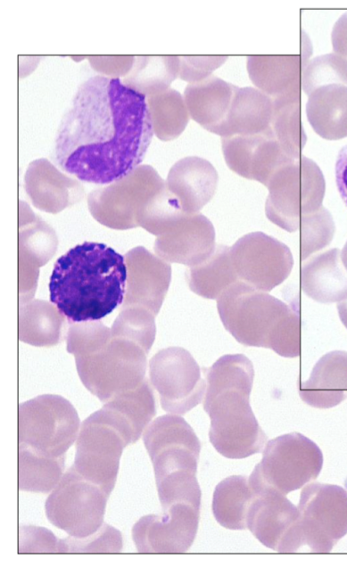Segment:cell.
Here are the masks:
<instances>
[{"label":"cell","instance_id":"1","mask_svg":"<svg viewBox=\"0 0 347 567\" xmlns=\"http://www.w3.org/2000/svg\"><path fill=\"white\" fill-rule=\"evenodd\" d=\"M153 135L146 96L120 78L93 76L79 85L62 118L54 159L80 181L112 184L138 167Z\"/></svg>","mask_w":347,"mask_h":567},{"label":"cell","instance_id":"2","mask_svg":"<svg viewBox=\"0 0 347 567\" xmlns=\"http://www.w3.org/2000/svg\"><path fill=\"white\" fill-rule=\"evenodd\" d=\"M127 280L121 254L104 243L84 242L54 263L50 300L69 324L97 321L122 303Z\"/></svg>","mask_w":347,"mask_h":567},{"label":"cell","instance_id":"3","mask_svg":"<svg viewBox=\"0 0 347 567\" xmlns=\"http://www.w3.org/2000/svg\"><path fill=\"white\" fill-rule=\"evenodd\" d=\"M254 370L243 354L224 355L207 370L203 408L210 441L223 456L239 459L263 451L267 436L250 406Z\"/></svg>","mask_w":347,"mask_h":567},{"label":"cell","instance_id":"4","mask_svg":"<svg viewBox=\"0 0 347 567\" xmlns=\"http://www.w3.org/2000/svg\"><path fill=\"white\" fill-rule=\"evenodd\" d=\"M217 308L224 327L241 344L300 356V315L279 299L238 281L218 298Z\"/></svg>","mask_w":347,"mask_h":567},{"label":"cell","instance_id":"5","mask_svg":"<svg viewBox=\"0 0 347 567\" xmlns=\"http://www.w3.org/2000/svg\"><path fill=\"white\" fill-rule=\"evenodd\" d=\"M67 351L74 355L83 385L103 403L145 379L148 352L136 341L112 334L101 322L78 333Z\"/></svg>","mask_w":347,"mask_h":567},{"label":"cell","instance_id":"6","mask_svg":"<svg viewBox=\"0 0 347 567\" xmlns=\"http://www.w3.org/2000/svg\"><path fill=\"white\" fill-rule=\"evenodd\" d=\"M131 443H135V440L127 423L103 406L81 423L71 466L110 497L122 451Z\"/></svg>","mask_w":347,"mask_h":567},{"label":"cell","instance_id":"7","mask_svg":"<svg viewBox=\"0 0 347 567\" xmlns=\"http://www.w3.org/2000/svg\"><path fill=\"white\" fill-rule=\"evenodd\" d=\"M267 218L290 233L300 229L302 218L322 207L325 179L318 166L302 155L280 167L267 186Z\"/></svg>","mask_w":347,"mask_h":567},{"label":"cell","instance_id":"8","mask_svg":"<svg viewBox=\"0 0 347 567\" xmlns=\"http://www.w3.org/2000/svg\"><path fill=\"white\" fill-rule=\"evenodd\" d=\"M80 420L71 403L43 394L19 404L18 446L47 457L65 456L78 435Z\"/></svg>","mask_w":347,"mask_h":567},{"label":"cell","instance_id":"9","mask_svg":"<svg viewBox=\"0 0 347 567\" xmlns=\"http://www.w3.org/2000/svg\"><path fill=\"white\" fill-rule=\"evenodd\" d=\"M322 464L323 455L316 443L302 433H286L267 442L249 482L286 495L315 480Z\"/></svg>","mask_w":347,"mask_h":567},{"label":"cell","instance_id":"10","mask_svg":"<svg viewBox=\"0 0 347 567\" xmlns=\"http://www.w3.org/2000/svg\"><path fill=\"white\" fill-rule=\"evenodd\" d=\"M108 498L100 486L70 466L46 498L45 514L53 525L70 536L87 538L103 525Z\"/></svg>","mask_w":347,"mask_h":567},{"label":"cell","instance_id":"11","mask_svg":"<svg viewBox=\"0 0 347 567\" xmlns=\"http://www.w3.org/2000/svg\"><path fill=\"white\" fill-rule=\"evenodd\" d=\"M299 529L302 546L327 553L347 532V492L319 482L306 485L300 494Z\"/></svg>","mask_w":347,"mask_h":567},{"label":"cell","instance_id":"12","mask_svg":"<svg viewBox=\"0 0 347 567\" xmlns=\"http://www.w3.org/2000/svg\"><path fill=\"white\" fill-rule=\"evenodd\" d=\"M150 380L166 412L184 415L202 402L206 382L189 351L181 347L159 350L149 361Z\"/></svg>","mask_w":347,"mask_h":567},{"label":"cell","instance_id":"13","mask_svg":"<svg viewBox=\"0 0 347 567\" xmlns=\"http://www.w3.org/2000/svg\"><path fill=\"white\" fill-rule=\"evenodd\" d=\"M143 441L150 456L155 480L169 474H196L201 443L180 415H163L146 426Z\"/></svg>","mask_w":347,"mask_h":567},{"label":"cell","instance_id":"14","mask_svg":"<svg viewBox=\"0 0 347 567\" xmlns=\"http://www.w3.org/2000/svg\"><path fill=\"white\" fill-rule=\"evenodd\" d=\"M230 256L239 280L266 292L282 284L293 266L290 249L262 232L239 238L230 248Z\"/></svg>","mask_w":347,"mask_h":567},{"label":"cell","instance_id":"15","mask_svg":"<svg viewBox=\"0 0 347 567\" xmlns=\"http://www.w3.org/2000/svg\"><path fill=\"white\" fill-rule=\"evenodd\" d=\"M251 487L253 497L247 514V528L270 549L279 553L296 552L302 546L298 508L274 489Z\"/></svg>","mask_w":347,"mask_h":567},{"label":"cell","instance_id":"16","mask_svg":"<svg viewBox=\"0 0 347 567\" xmlns=\"http://www.w3.org/2000/svg\"><path fill=\"white\" fill-rule=\"evenodd\" d=\"M200 508L186 503L171 505L160 514L140 518L132 528L137 552L143 554H178L194 543Z\"/></svg>","mask_w":347,"mask_h":567},{"label":"cell","instance_id":"17","mask_svg":"<svg viewBox=\"0 0 347 567\" xmlns=\"http://www.w3.org/2000/svg\"><path fill=\"white\" fill-rule=\"evenodd\" d=\"M166 188L153 168L142 165L110 185L94 190L88 195V207L96 218L145 214Z\"/></svg>","mask_w":347,"mask_h":567},{"label":"cell","instance_id":"18","mask_svg":"<svg viewBox=\"0 0 347 567\" xmlns=\"http://www.w3.org/2000/svg\"><path fill=\"white\" fill-rule=\"evenodd\" d=\"M221 146L232 171L265 186L280 167L294 160L285 152L272 127L255 135L221 137Z\"/></svg>","mask_w":347,"mask_h":567},{"label":"cell","instance_id":"19","mask_svg":"<svg viewBox=\"0 0 347 567\" xmlns=\"http://www.w3.org/2000/svg\"><path fill=\"white\" fill-rule=\"evenodd\" d=\"M128 280L123 307L136 306L159 312L169 286L170 265L137 247L126 255Z\"/></svg>","mask_w":347,"mask_h":567},{"label":"cell","instance_id":"20","mask_svg":"<svg viewBox=\"0 0 347 567\" xmlns=\"http://www.w3.org/2000/svg\"><path fill=\"white\" fill-rule=\"evenodd\" d=\"M215 248L214 226L200 213H186L155 244L156 252L164 259L189 267L205 261Z\"/></svg>","mask_w":347,"mask_h":567},{"label":"cell","instance_id":"21","mask_svg":"<svg viewBox=\"0 0 347 567\" xmlns=\"http://www.w3.org/2000/svg\"><path fill=\"white\" fill-rule=\"evenodd\" d=\"M218 173L207 160L189 156L177 161L170 168L166 185L178 200L186 213H197L213 197Z\"/></svg>","mask_w":347,"mask_h":567},{"label":"cell","instance_id":"22","mask_svg":"<svg viewBox=\"0 0 347 567\" xmlns=\"http://www.w3.org/2000/svg\"><path fill=\"white\" fill-rule=\"evenodd\" d=\"M25 189L36 207L56 212L80 199L78 181L61 173L45 159L32 161L24 177Z\"/></svg>","mask_w":347,"mask_h":567},{"label":"cell","instance_id":"23","mask_svg":"<svg viewBox=\"0 0 347 567\" xmlns=\"http://www.w3.org/2000/svg\"><path fill=\"white\" fill-rule=\"evenodd\" d=\"M301 287L320 303L340 302L347 299V269L341 251L334 248L311 257L301 268Z\"/></svg>","mask_w":347,"mask_h":567},{"label":"cell","instance_id":"24","mask_svg":"<svg viewBox=\"0 0 347 567\" xmlns=\"http://www.w3.org/2000/svg\"><path fill=\"white\" fill-rule=\"evenodd\" d=\"M299 393L306 404L318 408L343 401L347 396V352L335 350L321 357L310 378L301 383Z\"/></svg>","mask_w":347,"mask_h":567},{"label":"cell","instance_id":"25","mask_svg":"<svg viewBox=\"0 0 347 567\" xmlns=\"http://www.w3.org/2000/svg\"><path fill=\"white\" fill-rule=\"evenodd\" d=\"M238 86L214 75L189 83L184 100L189 116L206 130L216 134L225 120Z\"/></svg>","mask_w":347,"mask_h":567},{"label":"cell","instance_id":"26","mask_svg":"<svg viewBox=\"0 0 347 567\" xmlns=\"http://www.w3.org/2000/svg\"><path fill=\"white\" fill-rule=\"evenodd\" d=\"M246 66L254 86L272 100L301 94V56H249Z\"/></svg>","mask_w":347,"mask_h":567},{"label":"cell","instance_id":"27","mask_svg":"<svg viewBox=\"0 0 347 567\" xmlns=\"http://www.w3.org/2000/svg\"><path fill=\"white\" fill-rule=\"evenodd\" d=\"M273 100L255 87H238L227 115L216 135L221 137L250 136L271 127Z\"/></svg>","mask_w":347,"mask_h":567},{"label":"cell","instance_id":"28","mask_svg":"<svg viewBox=\"0 0 347 567\" xmlns=\"http://www.w3.org/2000/svg\"><path fill=\"white\" fill-rule=\"evenodd\" d=\"M306 114L313 130L326 140L347 136V85L332 84L314 90Z\"/></svg>","mask_w":347,"mask_h":567},{"label":"cell","instance_id":"29","mask_svg":"<svg viewBox=\"0 0 347 567\" xmlns=\"http://www.w3.org/2000/svg\"><path fill=\"white\" fill-rule=\"evenodd\" d=\"M189 288L211 300L218 298L232 284L240 281L233 266L230 247L219 244L202 263L190 267L186 272Z\"/></svg>","mask_w":347,"mask_h":567},{"label":"cell","instance_id":"30","mask_svg":"<svg viewBox=\"0 0 347 567\" xmlns=\"http://www.w3.org/2000/svg\"><path fill=\"white\" fill-rule=\"evenodd\" d=\"M252 497L249 478L242 475L225 478L213 492L211 507L216 521L229 530L247 529V514Z\"/></svg>","mask_w":347,"mask_h":567},{"label":"cell","instance_id":"31","mask_svg":"<svg viewBox=\"0 0 347 567\" xmlns=\"http://www.w3.org/2000/svg\"><path fill=\"white\" fill-rule=\"evenodd\" d=\"M63 316L44 300L27 301L19 309V340L37 347H52L61 341Z\"/></svg>","mask_w":347,"mask_h":567},{"label":"cell","instance_id":"32","mask_svg":"<svg viewBox=\"0 0 347 567\" xmlns=\"http://www.w3.org/2000/svg\"><path fill=\"white\" fill-rule=\"evenodd\" d=\"M179 56H135L132 69L121 81L128 88L149 96L169 88L179 74Z\"/></svg>","mask_w":347,"mask_h":567},{"label":"cell","instance_id":"33","mask_svg":"<svg viewBox=\"0 0 347 567\" xmlns=\"http://www.w3.org/2000/svg\"><path fill=\"white\" fill-rule=\"evenodd\" d=\"M65 456L47 457L18 446V488L21 490L48 493L62 479Z\"/></svg>","mask_w":347,"mask_h":567},{"label":"cell","instance_id":"34","mask_svg":"<svg viewBox=\"0 0 347 567\" xmlns=\"http://www.w3.org/2000/svg\"><path fill=\"white\" fill-rule=\"evenodd\" d=\"M153 129L163 141L177 138L189 121V112L181 94L169 88L156 94L146 96Z\"/></svg>","mask_w":347,"mask_h":567},{"label":"cell","instance_id":"35","mask_svg":"<svg viewBox=\"0 0 347 567\" xmlns=\"http://www.w3.org/2000/svg\"><path fill=\"white\" fill-rule=\"evenodd\" d=\"M271 127L285 152L298 159L307 141L301 111V94L273 100Z\"/></svg>","mask_w":347,"mask_h":567},{"label":"cell","instance_id":"36","mask_svg":"<svg viewBox=\"0 0 347 567\" xmlns=\"http://www.w3.org/2000/svg\"><path fill=\"white\" fill-rule=\"evenodd\" d=\"M103 406L128 423L136 442L156 414L155 399L147 379L136 389L116 395Z\"/></svg>","mask_w":347,"mask_h":567},{"label":"cell","instance_id":"37","mask_svg":"<svg viewBox=\"0 0 347 567\" xmlns=\"http://www.w3.org/2000/svg\"><path fill=\"white\" fill-rule=\"evenodd\" d=\"M347 85V59L335 53L317 56L302 66V88L307 95L327 85Z\"/></svg>","mask_w":347,"mask_h":567},{"label":"cell","instance_id":"38","mask_svg":"<svg viewBox=\"0 0 347 567\" xmlns=\"http://www.w3.org/2000/svg\"><path fill=\"white\" fill-rule=\"evenodd\" d=\"M111 330L114 335L140 344L149 353L156 333L154 315L142 307H123Z\"/></svg>","mask_w":347,"mask_h":567},{"label":"cell","instance_id":"39","mask_svg":"<svg viewBox=\"0 0 347 567\" xmlns=\"http://www.w3.org/2000/svg\"><path fill=\"white\" fill-rule=\"evenodd\" d=\"M300 255L303 261L332 241L335 226L330 213L322 206L317 211L304 216L300 225Z\"/></svg>","mask_w":347,"mask_h":567},{"label":"cell","instance_id":"40","mask_svg":"<svg viewBox=\"0 0 347 567\" xmlns=\"http://www.w3.org/2000/svg\"><path fill=\"white\" fill-rule=\"evenodd\" d=\"M122 536L115 528L103 523L98 531L82 538L69 536L59 539V553H120Z\"/></svg>","mask_w":347,"mask_h":567},{"label":"cell","instance_id":"41","mask_svg":"<svg viewBox=\"0 0 347 567\" xmlns=\"http://www.w3.org/2000/svg\"><path fill=\"white\" fill-rule=\"evenodd\" d=\"M19 531V553H59V539L49 530L21 526Z\"/></svg>","mask_w":347,"mask_h":567},{"label":"cell","instance_id":"42","mask_svg":"<svg viewBox=\"0 0 347 567\" xmlns=\"http://www.w3.org/2000/svg\"><path fill=\"white\" fill-rule=\"evenodd\" d=\"M227 59L226 56H179L178 77L189 83L201 81L211 76Z\"/></svg>","mask_w":347,"mask_h":567},{"label":"cell","instance_id":"43","mask_svg":"<svg viewBox=\"0 0 347 567\" xmlns=\"http://www.w3.org/2000/svg\"><path fill=\"white\" fill-rule=\"evenodd\" d=\"M87 59L95 71L112 78L127 76L135 62V56H91Z\"/></svg>","mask_w":347,"mask_h":567},{"label":"cell","instance_id":"44","mask_svg":"<svg viewBox=\"0 0 347 567\" xmlns=\"http://www.w3.org/2000/svg\"><path fill=\"white\" fill-rule=\"evenodd\" d=\"M331 41L334 53L347 59V12L343 13L335 23Z\"/></svg>","mask_w":347,"mask_h":567},{"label":"cell","instance_id":"45","mask_svg":"<svg viewBox=\"0 0 347 567\" xmlns=\"http://www.w3.org/2000/svg\"><path fill=\"white\" fill-rule=\"evenodd\" d=\"M335 181L339 193L347 207V145L343 146L337 155Z\"/></svg>","mask_w":347,"mask_h":567},{"label":"cell","instance_id":"46","mask_svg":"<svg viewBox=\"0 0 347 567\" xmlns=\"http://www.w3.org/2000/svg\"><path fill=\"white\" fill-rule=\"evenodd\" d=\"M337 310L343 325L347 328V299L337 303Z\"/></svg>","mask_w":347,"mask_h":567},{"label":"cell","instance_id":"47","mask_svg":"<svg viewBox=\"0 0 347 567\" xmlns=\"http://www.w3.org/2000/svg\"><path fill=\"white\" fill-rule=\"evenodd\" d=\"M344 486H345V489H346V490H347V478H346V479H345V481H344Z\"/></svg>","mask_w":347,"mask_h":567}]
</instances>
